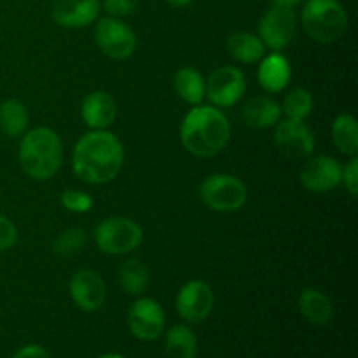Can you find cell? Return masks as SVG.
<instances>
[{"label":"cell","mask_w":358,"mask_h":358,"mask_svg":"<svg viewBox=\"0 0 358 358\" xmlns=\"http://www.w3.org/2000/svg\"><path fill=\"white\" fill-rule=\"evenodd\" d=\"M180 140L192 156H217L229 143L231 124L220 108L213 105H196L182 121Z\"/></svg>","instance_id":"2"},{"label":"cell","mask_w":358,"mask_h":358,"mask_svg":"<svg viewBox=\"0 0 358 358\" xmlns=\"http://www.w3.org/2000/svg\"><path fill=\"white\" fill-rule=\"evenodd\" d=\"M282 117V107L275 98L268 94H257L247 100L241 108V119L254 129H268L276 126Z\"/></svg>","instance_id":"18"},{"label":"cell","mask_w":358,"mask_h":358,"mask_svg":"<svg viewBox=\"0 0 358 358\" xmlns=\"http://www.w3.org/2000/svg\"><path fill=\"white\" fill-rule=\"evenodd\" d=\"M17 241V229L13 220L6 215H0V252H6L13 248Z\"/></svg>","instance_id":"31"},{"label":"cell","mask_w":358,"mask_h":358,"mask_svg":"<svg viewBox=\"0 0 358 358\" xmlns=\"http://www.w3.org/2000/svg\"><path fill=\"white\" fill-rule=\"evenodd\" d=\"M69 290L73 304L83 311L100 310L107 299V287L103 278L93 269H79L73 273Z\"/></svg>","instance_id":"14"},{"label":"cell","mask_w":358,"mask_h":358,"mask_svg":"<svg viewBox=\"0 0 358 358\" xmlns=\"http://www.w3.org/2000/svg\"><path fill=\"white\" fill-rule=\"evenodd\" d=\"M119 283L129 296H140L149 285V269L138 259H128L119 268Z\"/></svg>","instance_id":"25"},{"label":"cell","mask_w":358,"mask_h":358,"mask_svg":"<svg viewBox=\"0 0 358 358\" xmlns=\"http://www.w3.org/2000/svg\"><path fill=\"white\" fill-rule=\"evenodd\" d=\"M175 308L180 318L189 324L206 320L213 310V292L203 280H191L177 294Z\"/></svg>","instance_id":"12"},{"label":"cell","mask_w":358,"mask_h":358,"mask_svg":"<svg viewBox=\"0 0 358 358\" xmlns=\"http://www.w3.org/2000/svg\"><path fill=\"white\" fill-rule=\"evenodd\" d=\"M301 315L313 325H327L334 318L332 301L322 290L304 289L297 299Z\"/></svg>","instance_id":"19"},{"label":"cell","mask_w":358,"mask_h":358,"mask_svg":"<svg viewBox=\"0 0 358 358\" xmlns=\"http://www.w3.org/2000/svg\"><path fill=\"white\" fill-rule=\"evenodd\" d=\"M100 0H55L51 16L63 28H84L96 21Z\"/></svg>","instance_id":"15"},{"label":"cell","mask_w":358,"mask_h":358,"mask_svg":"<svg viewBox=\"0 0 358 358\" xmlns=\"http://www.w3.org/2000/svg\"><path fill=\"white\" fill-rule=\"evenodd\" d=\"M304 31L320 44L339 41L348 30V13L338 0H306L301 13Z\"/></svg>","instance_id":"4"},{"label":"cell","mask_w":358,"mask_h":358,"mask_svg":"<svg viewBox=\"0 0 358 358\" xmlns=\"http://www.w3.org/2000/svg\"><path fill=\"white\" fill-rule=\"evenodd\" d=\"M271 6H280V7H289V9H294L296 6H299L303 0H269Z\"/></svg>","instance_id":"33"},{"label":"cell","mask_w":358,"mask_h":358,"mask_svg":"<svg viewBox=\"0 0 358 358\" xmlns=\"http://www.w3.org/2000/svg\"><path fill=\"white\" fill-rule=\"evenodd\" d=\"M336 149L345 156H357L358 152V122L355 115L341 114L334 119L331 128Z\"/></svg>","instance_id":"22"},{"label":"cell","mask_w":358,"mask_h":358,"mask_svg":"<svg viewBox=\"0 0 358 358\" xmlns=\"http://www.w3.org/2000/svg\"><path fill=\"white\" fill-rule=\"evenodd\" d=\"M143 231L128 217H108L94 229V241L103 254L126 255L142 245Z\"/></svg>","instance_id":"6"},{"label":"cell","mask_w":358,"mask_h":358,"mask_svg":"<svg viewBox=\"0 0 358 358\" xmlns=\"http://www.w3.org/2000/svg\"><path fill=\"white\" fill-rule=\"evenodd\" d=\"M21 170L34 180H49L63 164V143L51 128H35L27 131L17 150Z\"/></svg>","instance_id":"3"},{"label":"cell","mask_w":358,"mask_h":358,"mask_svg":"<svg viewBox=\"0 0 358 358\" xmlns=\"http://www.w3.org/2000/svg\"><path fill=\"white\" fill-rule=\"evenodd\" d=\"M28 128V112L23 101L9 98L0 103V129L9 138L24 135Z\"/></svg>","instance_id":"23"},{"label":"cell","mask_w":358,"mask_h":358,"mask_svg":"<svg viewBox=\"0 0 358 358\" xmlns=\"http://www.w3.org/2000/svg\"><path fill=\"white\" fill-rule=\"evenodd\" d=\"M226 49L229 56H233L236 62L245 65H254L262 59L266 55V48L259 35L248 34V31H236L231 34L226 41Z\"/></svg>","instance_id":"20"},{"label":"cell","mask_w":358,"mask_h":358,"mask_svg":"<svg viewBox=\"0 0 358 358\" xmlns=\"http://www.w3.org/2000/svg\"><path fill=\"white\" fill-rule=\"evenodd\" d=\"M297 28V17L294 9L271 6L257 24V35L264 48L280 52L294 41Z\"/></svg>","instance_id":"8"},{"label":"cell","mask_w":358,"mask_h":358,"mask_svg":"<svg viewBox=\"0 0 358 358\" xmlns=\"http://www.w3.org/2000/svg\"><path fill=\"white\" fill-rule=\"evenodd\" d=\"M94 41L100 51L110 59L131 58L136 49V35L119 17H101L94 27Z\"/></svg>","instance_id":"7"},{"label":"cell","mask_w":358,"mask_h":358,"mask_svg":"<svg viewBox=\"0 0 358 358\" xmlns=\"http://www.w3.org/2000/svg\"><path fill=\"white\" fill-rule=\"evenodd\" d=\"M168 3H170L171 7H175V9H184V7L191 6L192 0H166Z\"/></svg>","instance_id":"34"},{"label":"cell","mask_w":358,"mask_h":358,"mask_svg":"<svg viewBox=\"0 0 358 358\" xmlns=\"http://www.w3.org/2000/svg\"><path fill=\"white\" fill-rule=\"evenodd\" d=\"M245 91H247V79L236 66H219L205 80V96L217 108L236 105L243 98Z\"/></svg>","instance_id":"9"},{"label":"cell","mask_w":358,"mask_h":358,"mask_svg":"<svg viewBox=\"0 0 358 358\" xmlns=\"http://www.w3.org/2000/svg\"><path fill=\"white\" fill-rule=\"evenodd\" d=\"M173 87L178 96L189 105H201L205 100V79L194 66H182L173 77Z\"/></svg>","instance_id":"21"},{"label":"cell","mask_w":358,"mask_h":358,"mask_svg":"<svg viewBox=\"0 0 358 358\" xmlns=\"http://www.w3.org/2000/svg\"><path fill=\"white\" fill-rule=\"evenodd\" d=\"M13 358H51V357H49V353L45 352L42 346L28 345V346H24V348L17 350V352L14 353Z\"/></svg>","instance_id":"32"},{"label":"cell","mask_w":358,"mask_h":358,"mask_svg":"<svg viewBox=\"0 0 358 358\" xmlns=\"http://www.w3.org/2000/svg\"><path fill=\"white\" fill-rule=\"evenodd\" d=\"M138 2L140 0H103L100 6L107 13V16L121 20V17L131 16L138 9Z\"/></svg>","instance_id":"29"},{"label":"cell","mask_w":358,"mask_h":358,"mask_svg":"<svg viewBox=\"0 0 358 358\" xmlns=\"http://www.w3.org/2000/svg\"><path fill=\"white\" fill-rule=\"evenodd\" d=\"M59 201H62L63 208L69 210V212L86 213L93 208L94 199L91 198L87 192L77 191V189H69V191L63 192L62 198H59Z\"/></svg>","instance_id":"28"},{"label":"cell","mask_w":358,"mask_h":358,"mask_svg":"<svg viewBox=\"0 0 358 358\" xmlns=\"http://www.w3.org/2000/svg\"><path fill=\"white\" fill-rule=\"evenodd\" d=\"M313 103L315 101L311 91L304 90V87H296V90L287 93L280 107H282V114H285L287 119L306 121V117L313 110Z\"/></svg>","instance_id":"26"},{"label":"cell","mask_w":358,"mask_h":358,"mask_svg":"<svg viewBox=\"0 0 358 358\" xmlns=\"http://www.w3.org/2000/svg\"><path fill=\"white\" fill-rule=\"evenodd\" d=\"M86 245V231H84L83 227H69V229L62 231V233L56 236L55 243H52V250H55V254L62 255V257H72V255L83 252Z\"/></svg>","instance_id":"27"},{"label":"cell","mask_w":358,"mask_h":358,"mask_svg":"<svg viewBox=\"0 0 358 358\" xmlns=\"http://www.w3.org/2000/svg\"><path fill=\"white\" fill-rule=\"evenodd\" d=\"M100 358H124L121 355H115V353H107V355H101Z\"/></svg>","instance_id":"35"},{"label":"cell","mask_w":358,"mask_h":358,"mask_svg":"<svg viewBox=\"0 0 358 358\" xmlns=\"http://www.w3.org/2000/svg\"><path fill=\"white\" fill-rule=\"evenodd\" d=\"M164 352L168 358H194L198 339L187 325H173L164 336Z\"/></svg>","instance_id":"24"},{"label":"cell","mask_w":358,"mask_h":358,"mask_svg":"<svg viewBox=\"0 0 358 358\" xmlns=\"http://www.w3.org/2000/svg\"><path fill=\"white\" fill-rule=\"evenodd\" d=\"M80 115L90 129H108L117 115V105L107 91H93L83 100Z\"/></svg>","instance_id":"16"},{"label":"cell","mask_w":358,"mask_h":358,"mask_svg":"<svg viewBox=\"0 0 358 358\" xmlns=\"http://www.w3.org/2000/svg\"><path fill=\"white\" fill-rule=\"evenodd\" d=\"M199 198L213 212L233 213L247 203L248 191L245 182L236 175L213 173L199 185Z\"/></svg>","instance_id":"5"},{"label":"cell","mask_w":358,"mask_h":358,"mask_svg":"<svg viewBox=\"0 0 358 358\" xmlns=\"http://www.w3.org/2000/svg\"><path fill=\"white\" fill-rule=\"evenodd\" d=\"M290 77H292L290 62L282 52L273 51L271 55L262 56L259 62L257 80L262 90L268 93H282L289 86Z\"/></svg>","instance_id":"17"},{"label":"cell","mask_w":358,"mask_h":358,"mask_svg":"<svg viewBox=\"0 0 358 358\" xmlns=\"http://www.w3.org/2000/svg\"><path fill=\"white\" fill-rule=\"evenodd\" d=\"M341 182L345 184L346 191L357 198L358 196V157L353 156L348 163L345 164L343 168V175H341Z\"/></svg>","instance_id":"30"},{"label":"cell","mask_w":358,"mask_h":358,"mask_svg":"<svg viewBox=\"0 0 358 358\" xmlns=\"http://www.w3.org/2000/svg\"><path fill=\"white\" fill-rule=\"evenodd\" d=\"M343 166L331 156H310L299 171L303 187L311 192H329L341 184Z\"/></svg>","instance_id":"13"},{"label":"cell","mask_w":358,"mask_h":358,"mask_svg":"<svg viewBox=\"0 0 358 358\" xmlns=\"http://www.w3.org/2000/svg\"><path fill=\"white\" fill-rule=\"evenodd\" d=\"M164 310L150 297L136 299L128 310L129 332L140 341H154L164 331Z\"/></svg>","instance_id":"11"},{"label":"cell","mask_w":358,"mask_h":358,"mask_svg":"<svg viewBox=\"0 0 358 358\" xmlns=\"http://www.w3.org/2000/svg\"><path fill=\"white\" fill-rule=\"evenodd\" d=\"M124 164V147L108 129H91L77 140L72 170L83 182L101 185L112 182Z\"/></svg>","instance_id":"1"},{"label":"cell","mask_w":358,"mask_h":358,"mask_svg":"<svg viewBox=\"0 0 358 358\" xmlns=\"http://www.w3.org/2000/svg\"><path fill=\"white\" fill-rule=\"evenodd\" d=\"M275 145L283 156L292 157V159H304L313 154L317 138L304 121L285 119V121L276 122Z\"/></svg>","instance_id":"10"}]
</instances>
